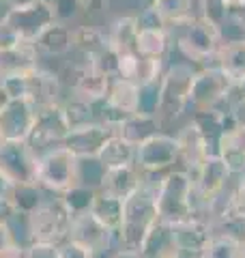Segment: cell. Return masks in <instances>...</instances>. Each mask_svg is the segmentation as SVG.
I'll use <instances>...</instances> for the list:
<instances>
[{"instance_id":"1","label":"cell","mask_w":245,"mask_h":258,"mask_svg":"<svg viewBox=\"0 0 245 258\" xmlns=\"http://www.w3.org/2000/svg\"><path fill=\"white\" fill-rule=\"evenodd\" d=\"M142 185L134 196L125 200V213H122V224L116 232L118 249H129V252L140 254L144 239L149 237L153 226L159 222L157 205H155V194L166 172H140Z\"/></svg>"},{"instance_id":"2","label":"cell","mask_w":245,"mask_h":258,"mask_svg":"<svg viewBox=\"0 0 245 258\" xmlns=\"http://www.w3.org/2000/svg\"><path fill=\"white\" fill-rule=\"evenodd\" d=\"M155 205H157L159 222L172 226V228L192 222L196 217H202L194 194V176L187 170L172 168L163 174L157 194H155Z\"/></svg>"},{"instance_id":"3","label":"cell","mask_w":245,"mask_h":258,"mask_svg":"<svg viewBox=\"0 0 245 258\" xmlns=\"http://www.w3.org/2000/svg\"><path fill=\"white\" fill-rule=\"evenodd\" d=\"M198 67L192 62H174L166 67L159 80V103L157 116L161 127L174 125L183 112L190 108V91Z\"/></svg>"},{"instance_id":"4","label":"cell","mask_w":245,"mask_h":258,"mask_svg":"<svg viewBox=\"0 0 245 258\" xmlns=\"http://www.w3.org/2000/svg\"><path fill=\"white\" fill-rule=\"evenodd\" d=\"M168 30H176L178 52L185 56L187 62L196 64V67H207L209 60H215L219 47H222L219 30L200 15H194L190 22Z\"/></svg>"},{"instance_id":"5","label":"cell","mask_w":245,"mask_h":258,"mask_svg":"<svg viewBox=\"0 0 245 258\" xmlns=\"http://www.w3.org/2000/svg\"><path fill=\"white\" fill-rule=\"evenodd\" d=\"M37 183L45 191L60 196L73 185H80V159L63 144L39 153Z\"/></svg>"},{"instance_id":"6","label":"cell","mask_w":245,"mask_h":258,"mask_svg":"<svg viewBox=\"0 0 245 258\" xmlns=\"http://www.w3.org/2000/svg\"><path fill=\"white\" fill-rule=\"evenodd\" d=\"M71 230V215L65 209L60 196L47 198L35 213L28 215V232L30 243H50V245H63L69 241Z\"/></svg>"},{"instance_id":"7","label":"cell","mask_w":245,"mask_h":258,"mask_svg":"<svg viewBox=\"0 0 245 258\" xmlns=\"http://www.w3.org/2000/svg\"><path fill=\"white\" fill-rule=\"evenodd\" d=\"M232 93H234V82L217 64L198 67L190 91V108L194 112L219 108L224 101L230 99Z\"/></svg>"},{"instance_id":"8","label":"cell","mask_w":245,"mask_h":258,"mask_svg":"<svg viewBox=\"0 0 245 258\" xmlns=\"http://www.w3.org/2000/svg\"><path fill=\"white\" fill-rule=\"evenodd\" d=\"M39 153L24 142L0 140V174L13 185L37 183Z\"/></svg>"},{"instance_id":"9","label":"cell","mask_w":245,"mask_h":258,"mask_svg":"<svg viewBox=\"0 0 245 258\" xmlns=\"http://www.w3.org/2000/svg\"><path fill=\"white\" fill-rule=\"evenodd\" d=\"M69 241H73V243H78V245L86 247V249H91L97 258H112V254L118 249L116 232L105 228L93 213L71 217Z\"/></svg>"},{"instance_id":"10","label":"cell","mask_w":245,"mask_h":258,"mask_svg":"<svg viewBox=\"0 0 245 258\" xmlns=\"http://www.w3.org/2000/svg\"><path fill=\"white\" fill-rule=\"evenodd\" d=\"M230 176V170L226 168L219 155H209L207 161L200 166V170L194 174V194L202 217H209L211 205L228 189Z\"/></svg>"},{"instance_id":"11","label":"cell","mask_w":245,"mask_h":258,"mask_svg":"<svg viewBox=\"0 0 245 258\" xmlns=\"http://www.w3.org/2000/svg\"><path fill=\"white\" fill-rule=\"evenodd\" d=\"M69 132L71 127L67 116H65L63 103H54V106H45L37 110L35 125H32V132L26 142L37 153H43L52 147H60L65 138L69 136Z\"/></svg>"},{"instance_id":"12","label":"cell","mask_w":245,"mask_h":258,"mask_svg":"<svg viewBox=\"0 0 245 258\" xmlns=\"http://www.w3.org/2000/svg\"><path fill=\"white\" fill-rule=\"evenodd\" d=\"M178 161V140L166 132L155 134L136 147L134 166L140 172H170Z\"/></svg>"},{"instance_id":"13","label":"cell","mask_w":245,"mask_h":258,"mask_svg":"<svg viewBox=\"0 0 245 258\" xmlns=\"http://www.w3.org/2000/svg\"><path fill=\"white\" fill-rule=\"evenodd\" d=\"M3 20L15 30L22 43H35L41 32L56 22L54 11L43 0L30 7H22V9H7Z\"/></svg>"},{"instance_id":"14","label":"cell","mask_w":245,"mask_h":258,"mask_svg":"<svg viewBox=\"0 0 245 258\" xmlns=\"http://www.w3.org/2000/svg\"><path fill=\"white\" fill-rule=\"evenodd\" d=\"M37 118V108L28 99H11L0 110V140H28Z\"/></svg>"},{"instance_id":"15","label":"cell","mask_w":245,"mask_h":258,"mask_svg":"<svg viewBox=\"0 0 245 258\" xmlns=\"http://www.w3.org/2000/svg\"><path fill=\"white\" fill-rule=\"evenodd\" d=\"M114 132L108 129L101 123H88V125H82L71 129L69 136L65 138L63 147L69 149L73 155L78 159H86V157H99L101 149L105 147V142L112 136Z\"/></svg>"},{"instance_id":"16","label":"cell","mask_w":245,"mask_h":258,"mask_svg":"<svg viewBox=\"0 0 245 258\" xmlns=\"http://www.w3.org/2000/svg\"><path fill=\"white\" fill-rule=\"evenodd\" d=\"M192 123L202 134L204 142H207V149H209V155H217L219 140L224 138L226 132H230L232 127H236L232 116H230V112L222 110V108L196 110L192 114Z\"/></svg>"},{"instance_id":"17","label":"cell","mask_w":245,"mask_h":258,"mask_svg":"<svg viewBox=\"0 0 245 258\" xmlns=\"http://www.w3.org/2000/svg\"><path fill=\"white\" fill-rule=\"evenodd\" d=\"M60 91H63V82L52 71L41 69L39 64L28 71V101L37 110L60 103Z\"/></svg>"},{"instance_id":"18","label":"cell","mask_w":245,"mask_h":258,"mask_svg":"<svg viewBox=\"0 0 245 258\" xmlns=\"http://www.w3.org/2000/svg\"><path fill=\"white\" fill-rule=\"evenodd\" d=\"M176 140H178V161H183L185 166L183 170H187L194 176L209 157L207 142H204L202 134L196 129L192 120L176 134Z\"/></svg>"},{"instance_id":"19","label":"cell","mask_w":245,"mask_h":258,"mask_svg":"<svg viewBox=\"0 0 245 258\" xmlns=\"http://www.w3.org/2000/svg\"><path fill=\"white\" fill-rule=\"evenodd\" d=\"M140 185H142V174L136 166L108 168L99 183V191L112 194V196H116L120 200H127L140 189Z\"/></svg>"},{"instance_id":"20","label":"cell","mask_w":245,"mask_h":258,"mask_svg":"<svg viewBox=\"0 0 245 258\" xmlns=\"http://www.w3.org/2000/svg\"><path fill=\"white\" fill-rule=\"evenodd\" d=\"M140 256L142 258H178L181 256V247L176 243L172 226H168L163 222L155 224L153 230L149 232V237L144 239Z\"/></svg>"},{"instance_id":"21","label":"cell","mask_w":245,"mask_h":258,"mask_svg":"<svg viewBox=\"0 0 245 258\" xmlns=\"http://www.w3.org/2000/svg\"><path fill=\"white\" fill-rule=\"evenodd\" d=\"M213 222L211 217H196V220L187 222L183 226L174 228V237L176 243L183 252H194V254H202L204 245L209 243V239L213 237Z\"/></svg>"},{"instance_id":"22","label":"cell","mask_w":245,"mask_h":258,"mask_svg":"<svg viewBox=\"0 0 245 258\" xmlns=\"http://www.w3.org/2000/svg\"><path fill=\"white\" fill-rule=\"evenodd\" d=\"M32 45H35L39 56H67L73 50L71 28L63 22H54L41 32Z\"/></svg>"},{"instance_id":"23","label":"cell","mask_w":245,"mask_h":258,"mask_svg":"<svg viewBox=\"0 0 245 258\" xmlns=\"http://www.w3.org/2000/svg\"><path fill=\"white\" fill-rule=\"evenodd\" d=\"M39 64V52L32 43H22L15 47L0 50V80L30 71Z\"/></svg>"},{"instance_id":"24","label":"cell","mask_w":245,"mask_h":258,"mask_svg":"<svg viewBox=\"0 0 245 258\" xmlns=\"http://www.w3.org/2000/svg\"><path fill=\"white\" fill-rule=\"evenodd\" d=\"M217 155L222 157L232 176L245 172V127H232L219 140Z\"/></svg>"},{"instance_id":"25","label":"cell","mask_w":245,"mask_h":258,"mask_svg":"<svg viewBox=\"0 0 245 258\" xmlns=\"http://www.w3.org/2000/svg\"><path fill=\"white\" fill-rule=\"evenodd\" d=\"M71 35H73V50L86 62H93L95 58H99L110 47L108 32H103L95 26H78L71 30Z\"/></svg>"},{"instance_id":"26","label":"cell","mask_w":245,"mask_h":258,"mask_svg":"<svg viewBox=\"0 0 245 258\" xmlns=\"http://www.w3.org/2000/svg\"><path fill=\"white\" fill-rule=\"evenodd\" d=\"M110 82L112 78L105 76L103 71H99L95 64L88 62L84 74L78 80V84L71 88L73 91V97H78L82 101H88V103H97L108 97V91H110Z\"/></svg>"},{"instance_id":"27","label":"cell","mask_w":245,"mask_h":258,"mask_svg":"<svg viewBox=\"0 0 245 258\" xmlns=\"http://www.w3.org/2000/svg\"><path fill=\"white\" fill-rule=\"evenodd\" d=\"M215 64L232 80L234 86L243 84L245 82V39L222 43L215 56Z\"/></svg>"},{"instance_id":"28","label":"cell","mask_w":245,"mask_h":258,"mask_svg":"<svg viewBox=\"0 0 245 258\" xmlns=\"http://www.w3.org/2000/svg\"><path fill=\"white\" fill-rule=\"evenodd\" d=\"M161 129L163 127H161L159 118L155 114H142V112H136V114H132L116 129V134L122 140H127L129 144L138 147V144H142L144 140L153 138L155 134H159Z\"/></svg>"},{"instance_id":"29","label":"cell","mask_w":245,"mask_h":258,"mask_svg":"<svg viewBox=\"0 0 245 258\" xmlns=\"http://www.w3.org/2000/svg\"><path fill=\"white\" fill-rule=\"evenodd\" d=\"M170 35L168 28H138L136 37V54L144 58H166L170 52Z\"/></svg>"},{"instance_id":"30","label":"cell","mask_w":245,"mask_h":258,"mask_svg":"<svg viewBox=\"0 0 245 258\" xmlns=\"http://www.w3.org/2000/svg\"><path fill=\"white\" fill-rule=\"evenodd\" d=\"M91 213L108 230L118 232L120 224H122V213H125V200L112 196V194H105V191H97Z\"/></svg>"},{"instance_id":"31","label":"cell","mask_w":245,"mask_h":258,"mask_svg":"<svg viewBox=\"0 0 245 258\" xmlns=\"http://www.w3.org/2000/svg\"><path fill=\"white\" fill-rule=\"evenodd\" d=\"M136 37H138L136 15H122V18H116L108 30L110 45L118 54H136Z\"/></svg>"},{"instance_id":"32","label":"cell","mask_w":245,"mask_h":258,"mask_svg":"<svg viewBox=\"0 0 245 258\" xmlns=\"http://www.w3.org/2000/svg\"><path fill=\"white\" fill-rule=\"evenodd\" d=\"M97 159L103 164L105 170H108V168L134 166V161H136V147H134V144H129L127 140H122L118 134H112Z\"/></svg>"},{"instance_id":"33","label":"cell","mask_w":245,"mask_h":258,"mask_svg":"<svg viewBox=\"0 0 245 258\" xmlns=\"http://www.w3.org/2000/svg\"><path fill=\"white\" fill-rule=\"evenodd\" d=\"M9 198L15 207V213L20 215H30L47 200L45 189L39 183H26V185H13L9 191Z\"/></svg>"},{"instance_id":"34","label":"cell","mask_w":245,"mask_h":258,"mask_svg":"<svg viewBox=\"0 0 245 258\" xmlns=\"http://www.w3.org/2000/svg\"><path fill=\"white\" fill-rule=\"evenodd\" d=\"M105 101H110L112 106L129 112V114H136L138 103H140V86L132 82V80L114 78L110 82V91H108Z\"/></svg>"},{"instance_id":"35","label":"cell","mask_w":245,"mask_h":258,"mask_svg":"<svg viewBox=\"0 0 245 258\" xmlns=\"http://www.w3.org/2000/svg\"><path fill=\"white\" fill-rule=\"evenodd\" d=\"M153 9L161 15V20L166 22L168 28L181 26V24L190 22L196 15L192 0H157V5Z\"/></svg>"},{"instance_id":"36","label":"cell","mask_w":245,"mask_h":258,"mask_svg":"<svg viewBox=\"0 0 245 258\" xmlns=\"http://www.w3.org/2000/svg\"><path fill=\"white\" fill-rule=\"evenodd\" d=\"M97 191L99 189L88 187V185H73L71 189L60 194V200H63V205L69 211L71 217L73 215H84V213H91Z\"/></svg>"},{"instance_id":"37","label":"cell","mask_w":245,"mask_h":258,"mask_svg":"<svg viewBox=\"0 0 245 258\" xmlns=\"http://www.w3.org/2000/svg\"><path fill=\"white\" fill-rule=\"evenodd\" d=\"M234 3L236 0H198V9H200L198 15L211 22L217 30H222L224 24L230 20Z\"/></svg>"},{"instance_id":"38","label":"cell","mask_w":245,"mask_h":258,"mask_svg":"<svg viewBox=\"0 0 245 258\" xmlns=\"http://www.w3.org/2000/svg\"><path fill=\"white\" fill-rule=\"evenodd\" d=\"M202 258H245V249L236 241L213 232V237L202 249Z\"/></svg>"},{"instance_id":"39","label":"cell","mask_w":245,"mask_h":258,"mask_svg":"<svg viewBox=\"0 0 245 258\" xmlns=\"http://www.w3.org/2000/svg\"><path fill=\"white\" fill-rule=\"evenodd\" d=\"M63 108H65V116H67L71 129L82 127V125H88V123H95L93 103L82 101V99H78V97H71L69 101L63 103Z\"/></svg>"},{"instance_id":"40","label":"cell","mask_w":245,"mask_h":258,"mask_svg":"<svg viewBox=\"0 0 245 258\" xmlns=\"http://www.w3.org/2000/svg\"><path fill=\"white\" fill-rule=\"evenodd\" d=\"M93 110H95V120H97V123H101V125H105L108 129H112L114 134H116V129H118L122 123H125L129 116H132L129 112L120 110V108H116V106H112V103L105 101V99L93 103Z\"/></svg>"},{"instance_id":"41","label":"cell","mask_w":245,"mask_h":258,"mask_svg":"<svg viewBox=\"0 0 245 258\" xmlns=\"http://www.w3.org/2000/svg\"><path fill=\"white\" fill-rule=\"evenodd\" d=\"M163 71H166V58H144V56H140L138 71H136V84L146 86V84L159 82Z\"/></svg>"},{"instance_id":"42","label":"cell","mask_w":245,"mask_h":258,"mask_svg":"<svg viewBox=\"0 0 245 258\" xmlns=\"http://www.w3.org/2000/svg\"><path fill=\"white\" fill-rule=\"evenodd\" d=\"M103 172H105V168L97 157L80 159V185H88V187L99 189Z\"/></svg>"},{"instance_id":"43","label":"cell","mask_w":245,"mask_h":258,"mask_svg":"<svg viewBox=\"0 0 245 258\" xmlns=\"http://www.w3.org/2000/svg\"><path fill=\"white\" fill-rule=\"evenodd\" d=\"M157 103H159V82L140 86L138 112H142V114H157Z\"/></svg>"},{"instance_id":"44","label":"cell","mask_w":245,"mask_h":258,"mask_svg":"<svg viewBox=\"0 0 245 258\" xmlns=\"http://www.w3.org/2000/svg\"><path fill=\"white\" fill-rule=\"evenodd\" d=\"M50 9L54 11L56 22H69L73 20L78 13H82V3L80 0H50Z\"/></svg>"},{"instance_id":"45","label":"cell","mask_w":245,"mask_h":258,"mask_svg":"<svg viewBox=\"0 0 245 258\" xmlns=\"http://www.w3.org/2000/svg\"><path fill=\"white\" fill-rule=\"evenodd\" d=\"M24 258H60L58 256V245L30 243L28 247H24Z\"/></svg>"},{"instance_id":"46","label":"cell","mask_w":245,"mask_h":258,"mask_svg":"<svg viewBox=\"0 0 245 258\" xmlns=\"http://www.w3.org/2000/svg\"><path fill=\"white\" fill-rule=\"evenodd\" d=\"M58 256L60 258H97L91 249L73 243V241H65V243L58 247Z\"/></svg>"},{"instance_id":"47","label":"cell","mask_w":245,"mask_h":258,"mask_svg":"<svg viewBox=\"0 0 245 258\" xmlns=\"http://www.w3.org/2000/svg\"><path fill=\"white\" fill-rule=\"evenodd\" d=\"M15 45H22L20 37L15 35V30L7 24L3 18H0V50H7V47H15Z\"/></svg>"},{"instance_id":"48","label":"cell","mask_w":245,"mask_h":258,"mask_svg":"<svg viewBox=\"0 0 245 258\" xmlns=\"http://www.w3.org/2000/svg\"><path fill=\"white\" fill-rule=\"evenodd\" d=\"M234 93H236V86H234ZM228 112H230V116H232L236 127H245V97L243 95L236 93V97L232 99Z\"/></svg>"},{"instance_id":"49","label":"cell","mask_w":245,"mask_h":258,"mask_svg":"<svg viewBox=\"0 0 245 258\" xmlns=\"http://www.w3.org/2000/svg\"><path fill=\"white\" fill-rule=\"evenodd\" d=\"M13 245H20V243H18V239H15V235H13L11 226L9 224H0V254L7 252V249L13 247Z\"/></svg>"},{"instance_id":"50","label":"cell","mask_w":245,"mask_h":258,"mask_svg":"<svg viewBox=\"0 0 245 258\" xmlns=\"http://www.w3.org/2000/svg\"><path fill=\"white\" fill-rule=\"evenodd\" d=\"M15 217V207L9 196H0V224H9Z\"/></svg>"},{"instance_id":"51","label":"cell","mask_w":245,"mask_h":258,"mask_svg":"<svg viewBox=\"0 0 245 258\" xmlns=\"http://www.w3.org/2000/svg\"><path fill=\"white\" fill-rule=\"evenodd\" d=\"M230 18H236L245 26V0H236L234 7H232V15H230Z\"/></svg>"},{"instance_id":"52","label":"cell","mask_w":245,"mask_h":258,"mask_svg":"<svg viewBox=\"0 0 245 258\" xmlns=\"http://www.w3.org/2000/svg\"><path fill=\"white\" fill-rule=\"evenodd\" d=\"M39 3V0H9V9H22V7H30Z\"/></svg>"},{"instance_id":"53","label":"cell","mask_w":245,"mask_h":258,"mask_svg":"<svg viewBox=\"0 0 245 258\" xmlns=\"http://www.w3.org/2000/svg\"><path fill=\"white\" fill-rule=\"evenodd\" d=\"M11 189H13V183H9L3 174H0V196H9Z\"/></svg>"},{"instance_id":"54","label":"cell","mask_w":245,"mask_h":258,"mask_svg":"<svg viewBox=\"0 0 245 258\" xmlns=\"http://www.w3.org/2000/svg\"><path fill=\"white\" fill-rule=\"evenodd\" d=\"M11 101V97H9V93L5 91V86H3V82H0V110H3L7 103Z\"/></svg>"},{"instance_id":"55","label":"cell","mask_w":245,"mask_h":258,"mask_svg":"<svg viewBox=\"0 0 245 258\" xmlns=\"http://www.w3.org/2000/svg\"><path fill=\"white\" fill-rule=\"evenodd\" d=\"M138 3H140L142 9H151V7L157 5V0H138Z\"/></svg>"},{"instance_id":"56","label":"cell","mask_w":245,"mask_h":258,"mask_svg":"<svg viewBox=\"0 0 245 258\" xmlns=\"http://www.w3.org/2000/svg\"><path fill=\"white\" fill-rule=\"evenodd\" d=\"M178 258H202V254H194V252H183Z\"/></svg>"},{"instance_id":"57","label":"cell","mask_w":245,"mask_h":258,"mask_svg":"<svg viewBox=\"0 0 245 258\" xmlns=\"http://www.w3.org/2000/svg\"><path fill=\"white\" fill-rule=\"evenodd\" d=\"M3 9H9V0H0V11Z\"/></svg>"}]
</instances>
